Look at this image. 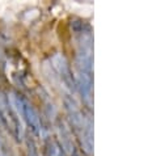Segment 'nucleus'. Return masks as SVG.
<instances>
[{"mask_svg":"<svg viewBox=\"0 0 148 156\" xmlns=\"http://www.w3.org/2000/svg\"><path fill=\"white\" fill-rule=\"evenodd\" d=\"M8 100H9L11 105L15 108V110L20 114L23 122H25L29 126L30 131L34 135H40L42 133V121L37 109L33 106V104L26 97L21 96L17 92H11L8 94Z\"/></svg>","mask_w":148,"mask_h":156,"instance_id":"obj_1","label":"nucleus"},{"mask_svg":"<svg viewBox=\"0 0 148 156\" xmlns=\"http://www.w3.org/2000/svg\"><path fill=\"white\" fill-rule=\"evenodd\" d=\"M0 125L5 127L17 140H23L25 138L24 122L20 114L11 105L9 100L3 93H0Z\"/></svg>","mask_w":148,"mask_h":156,"instance_id":"obj_2","label":"nucleus"},{"mask_svg":"<svg viewBox=\"0 0 148 156\" xmlns=\"http://www.w3.org/2000/svg\"><path fill=\"white\" fill-rule=\"evenodd\" d=\"M50 66L53 68V71L55 72L56 79L60 81V84L63 85V88L68 90L69 93H73L76 90V85H75V77L72 75L71 67L67 58L63 54L56 53L53 57L50 58Z\"/></svg>","mask_w":148,"mask_h":156,"instance_id":"obj_3","label":"nucleus"},{"mask_svg":"<svg viewBox=\"0 0 148 156\" xmlns=\"http://www.w3.org/2000/svg\"><path fill=\"white\" fill-rule=\"evenodd\" d=\"M64 106H66L71 127H72V130L75 131V134L79 136V139H80V136L83 135V133L85 131L86 126H88V123L92 121V118H90L89 115H86V117L84 115V113L81 112L79 105H77L76 101L72 97H66L64 98Z\"/></svg>","mask_w":148,"mask_h":156,"instance_id":"obj_4","label":"nucleus"},{"mask_svg":"<svg viewBox=\"0 0 148 156\" xmlns=\"http://www.w3.org/2000/svg\"><path fill=\"white\" fill-rule=\"evenodd\" d=\"M56 130H58V136H59V146L66 154H72L73 151V142H72V133L71 130L67 127V125L63 121H59L56 125Z\"/></svg>","mask_w":148,"mask_h":156,"instance_id":"obj_5","label":"nucleus"},{"mask_svg":"<svg viewBox=\"0 0 148 156\" xmlns=\"http://www.w3.org/2000/svg\"><path fill=\"white\" fill-rule=\"evenodd\" d=\"M45 156H66V152H64V151L62 150V147L59 146L58 140L49 139L46 142Z\"/></svg>","mask_w":148,"mask_h":156,"instance_id":"obj_6","label":"nucleus"},{"mask_svg":"<svg viewBox=\"0 0 148 156\" xmlns=\"http://www.w3.org/2000/svg\"><path fill=\"white\" fill-rule=\"evenodd\" d=\"M26 155L28 156H38V147L36 139L30 135L26 136Z\"/></svg>","mask_w":148,"mask_h":156,"instance_id":"obj_7","label":"nucleus"},{"mask_svg":"<svg viewBox=\"0 0 148 156\" xmlns=\"http://www.w3.org/2000/svg\"><path fill=\"white\" fill-rule=\"evenodd\" d=\"M72 156H80V155L77 154V152H73V155H72Z\"/></svg>","mask_w":148,"mask_h":156,"instance_id":"obj_8","label":"nucleus"}]
</instances>
